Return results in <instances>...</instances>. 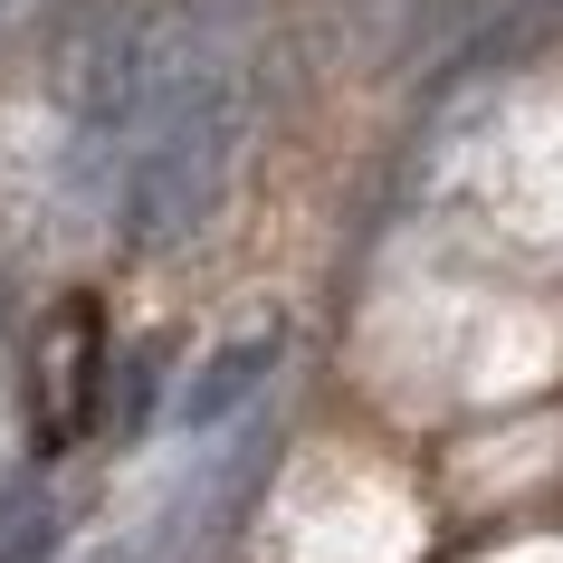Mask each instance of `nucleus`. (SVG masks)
Wrapping results in <instances>:
<instances>
[{"mask_svg": "<svg viewBox=\"0 0 563 563\" xmlns=\"http://www.w3.org/2000/svg\"><path fill=\"white\" fill-rule=\"evenodd\" d=\"M77 115L124 153V220L144 239H173L220 201L249 96H239L230 48L201 20H163V30L106 48V67L77 87Z\"/></svg>", "mask_w": 563, "mask_h": 563, "instance_id": "nucleus-1", "label": "nucleus"}, {"mask_svg": "<svg viewBox=\"0 0 563 563\" xmlns=\"http://www.w3.org/2000/svg\"><path fill=\"white\" fill-rule=\"evenodd\" d=\"M48 544H58V506L20 497V516H10V534H0V563H48Z\"/></svg>", "mask_w": 563, "mask_h": 563, "instance_id": "nucleus-3", "label": "nucleus"}, {"mask_svg": "<svg viewBox=\"0 0 563 563\" xmlns=\"http://www.w3.org/2000/svg\"><path fill=\"white\" fill-rule=\"evenodd\" d=\"M277 354H287V334L277 325H258V334H239V344H220V354L181 383V430H220V420L249 401V391L277 373Z\"/></svg>", "mask_w": 563, "mask_h": 563, "instance_id": "nucleus-2", "label": "nucleus"}]
</instances>
